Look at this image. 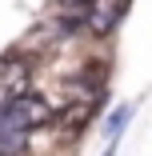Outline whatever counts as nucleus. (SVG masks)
<instances>
[{"instance_id":"obj_1","label":"nucleus","mask_w":152,"mask_h":156,"mask_svg":"<svg viewBox=\"0 0 152 156\" xmlns=\"http://www.w3.org/2000/svg\"><path fill=\"white\" fill-rule=\"evenodd\" d=\"M44 124H52V104L32 92V96H24L16 104H4V112H0V136H32Z\"/></svg>"},{"instance_id":"obj_2","label":"nucleus","mask_w":152,"mask_h":156,"mask_svg":"<svg viewBox=\"0 0 152 156\" xmlns=\"http://www.w3.org/2000/svg\"><path fill=\"white\" fill-rule=\"evenodd\" d=\"M0 96H4V104L32 96V60H24L20 52H8L0 60Z\"/></svg>"},{"instance_id":"obj_3","label":"nucleus","mask_w":152,"mask_h":156,"mask_svg":"<svg viewBox=\"0 0 152 156\" xmlns=\"http://www.w3.org/2000/svg\"><path fill=\"white\" fill-rule=\"evenodd\" d=\"M128 12V0H96L92 12H88V32L96 36H108L112 28L120 24V16Z\"/></svg>"},{"instance_id":"obj_4","label":"nucleus","mask_w":152,"mask_h":156,"mask_svg":"<svg viewBox=\"0 0 152 156\" xmlns=\"http://www.w3.org/2000/svg\"><path fill=\"white\" fill-rule=\"evenodd\" d=\"M96 104L100 100H72V104H64V112H60V132L64 136H80L88 124H92Z\"/></svg>"},{"instance_id":"obj_5","label":"nucleus","mask_w":152,"mask_h":156,"mask_svg":"<svg viewBox=\"0 0 152 156\" xmlns=\"http://www.w3.org/2000/svg\"><path fill=\"white\" fill-rule=\"evenodd\" d=\"M128 116H132V108H128V104H124V108H116V112L108 116V124H104V132H108V136H116L120 128H124V120H128Z\"/></svg>"},{"instance_id":"obj_6","label":"nucleus","mask_w":152,"mask_h":156,"mask_svg":"<svg viewBox=\"0 0 152 156\" xmlns=\"http://www.w3.org/2000/svg\"><path fill=\"white\" fill-rule=\"evenodd\" d=\"M24 144H28V136H0V148H4L8 156H12V152H20Z\"/></svg>"},{"instance_id":"obj_7","label":"nucleus","mask_w":152,"mask_h":156,"mask_svg":"<svg viewBox=\"0 0 152 156\" xmlns=\"http://www.w3.org/2000/svg\"><path fill=\"white\" fill-rule=\"evenodd\" d=\"M64 8H72V12H92V4L96 0H60Z\"/></svg>"},{"instance_id":"obj_8","label":"nucleus","mask_w":152,"mask_h":156,"mask_svg":"<svg viewBox=\"0 0 152 156\" xmlns=\"http://www.w3.org/2000/svg\"><path fill=\"white\" fill-rule=\"evenodd\" d=\"M104 156H112V152H104Z\"/></svg>"}]
</instances>
